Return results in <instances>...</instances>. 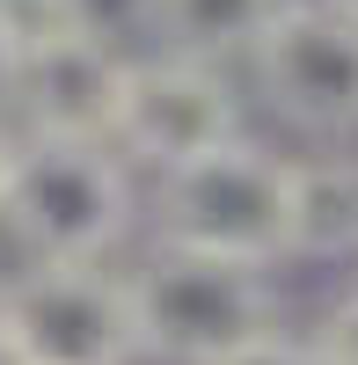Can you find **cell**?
I'll return each mask as SVG.
<instances>
[{"label": "cell", "instance_id": "6da1fadb", "mask_svg": "<svg viewBox=\"0 0 358 365\" xmlns=\"http://www.w3.org/2000/svg\"><path fill=\"white\" fill-rule=\"evenodd\" d=\"M132 227V168L110 139L15 132L0 175V234L15 256L103 263Z\"/></svg>", "mask_w": 358, "mask_h": 365}, {"label": "cell", "instance_id": "7a4b0ae2", "mask_svg": "<svg viewBox=\"0 0 358 365\" xmlns=\"http://www.w3.org/2000/svg\"><path fill=\"white\" fill-rule=\"evenodd\" d=\"M132 336L146 358L168 365H220L242 344L285 329V299L263 263H227L198 249H154L132 278Z\"/></svg>", "mask_w": 358, "mask_h": 365}, {"label": "cell", "instance_id": "3957f363", "mask_svg": "<svg viewBox=\"0 0 358 365\" xmlns=\"http://www.w3.org/2000/svg\"><path fill=\"white\" fill-rule=\"evenodd\" d=\"M161 249H198L227 263H285V154L234 132L227 146L154 175Z\"/></svg>", "mask_w": 358, "mask_h": 365}, {"label": "cell", "instance_id": "277c9868", "mask_svg": "<svg viewBox=\"0 0 358 365\" xmlns=\"http://www.w3.org/2000/svg\"><path fill=\"white\" fill-rule=\"evenodd\" d=\"M15 22V58L0 110H15V132H51V139H110L117 81L125 58L103 15H8Z\"/></svg>", "mask_w": 358, "mask_h": 365}, {"label": "cell", "instance_id": "5b68a950", "mask_svg": "<svg viewBox=\"0 0 358 365\" xmlns=\"http://www.w3.org/2000/svg\"><path fill=\"white\" fill-rule=\"evenodd\" d=\"M0 329L22 365H132V292L103 263L22 256L0 278Z\"/></svg>", "mask_w": 358, "mask_h": 365}, {"label": "cell", "instance_id": "8992f818", "mask_svg": "<svg viewBox=\"0 0 358 365\" xmlns=\"http://www.w3.org/2000/svg\"><path fill=\"white\" fill-rule=\"evenodd\" d=\"M256 96L314 139H358V15L337 0H285L242 51Z\"/></svg>", "mask_w": 358, "mask_h": 365}, {"label": "cell", "instance_id": "52a82bcc", "mask_svg": "<svg viewBox=\"0 0 358 365\" xmlns=\"http://www.w3.org/2000/svg\"><path fill=\"white\" fill-rule=\"evenodd\" d=\"M234 132H242V96H234L227 66L183 58V51H139V58H125L117 110H110V146L125 154V168L168 175V168L227 146Z\"/></svg>", "mask_w": 358, "mask_h": 365}, {"label": "cell", "instance_id": "ba28073f", "mask_svg": "<svg viewBox=\"0 0 358 365\" xmlns=\"http://www.w3.org/2000/svg\"><path fill=\"white\" fill-rule=\"evenodd\" d=\"M358 256V154H285V263Z\"/></svg>", "mask_w": 358, "mask_h": 365}, {"label": "cell", "instance_id": "9c48e42d", "mask_svg": "<svg viewBox=\"0 0 358 365\" xmlns=\"http://www.w3.org/2000/svg\"><path fill=\"white\" fill-rule=\"evenodd\" d=\"M278 8L285 0H139V22L154 29V51H183V58L234 66Z\"/></svg>", "mask_w": 358, "mask_h": 365}, {"label": "cell", "instance_id": "30bf717a", "mask_svg": "<svg viewBox=\"0 0 358 365\" xmlns=\"http://www.w3.org/2000/svg\"><path fill=\"white\" fill-rule=\"evenodd\" d=\"M220 365H329V351H322L314 336H292V329H271V336L242 344V351H234V358H220Z\"/></svg>", "mask_w": 358, "mask_h": 365}, {"label": "cell", "instance_id": "8fae6325", "mask_svg": "<svg viewBox=\"0 0 358 365\" xmlns=\"http://www.w3.org/2000/svg\"><path fill=\"white\" fill-rule=\"evenodd\" d=\"M314 344L329 351V365H358V285L337 299L329 314H322V329H314Z\"/></svg>", "mask_w": 358, "mask_h": 365}, {"label": "cell", "instance_id": "7c38bea8", "mask_svg": "<svg viewBox=\"0 0 358 365\" xmlns=\"http://www.w3.org/2000/svg\"><path fill=\"white\" fill-rule=\"evenodd\" d=\"M8 58H15V22H8V0H0V88H8Z\"/></svg>", "mask_w": 358, "mask_h": 365}, {"label": "cell", "instance_id": "4fadbf2b", "mask_svg": "<svg viewBox=\"0 0 358 365\" xmlns=\"http://www.w3.org/2000/svg\"><path fill=\"white\" fill-rule=\"evenodd\" d=\"M8 146H15V125H0V175H8Z\"/></svg>", "mask_w": 358, "mask_h": 365}, {"label": "cell", "instance_id": "5bb4252c", "mask_svg": "<svg viewBox=\"0 0 358 365\" xmlns=\"http://www.w3.org/2000/svg\"><path fill=\"white\" fill-rule=\"evenodd\" d=\"M0 365H22V358H15V344H8V329H0Z\"/></svg>", "mask_w": 358, "mask_h": 365}, {"label": "cell", "instance_id": "9a60e30c", "mask_svg": "<svg viewBox=\"0 0 358 365\" xmlns=\"http://www.w3.org/2000/svg\"><path fill=\"white\" fill-rule=\"evenodd\" d=\"M337 8H351V15H358V0H337Z\"/></svg>", "mask_w": 358, "mask_h": 365}]
</instances>
